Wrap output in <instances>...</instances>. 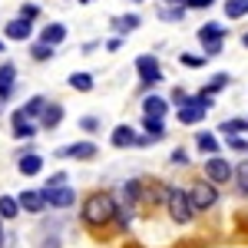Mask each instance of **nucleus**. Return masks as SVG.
I'll list each match as a JSON object with an SVG mask.
<instances>
[{"label":"nucleus","instance_id":"1","mask_svg":"<svg viewBox=\"0 0 248 248\" xmlns=\"http://www.w3.org/2000/svg\"><path fill=\"white\" fill-rule=\"evenodd\" d=\"M116 202L113 192H93V195H86L83 199V209H79V218H83V225H90V229H103V225H109L116 218Z\"/></svg>","mask_w":248,"mask_h":248},{"label":"nucleus","instance_id":"2","mask_svg":"<svg viewBox=\"0 0 248 248\" xmlns=\"http://www.w3.org/2000/svg\"><path fill=\"white\" fill-rule=\"evenodd\" d=\"M166 209H169V218L179 222V225H189L192 215H195V209H192V202H189V192L179 189V186L166 189Z\"/></svg>","mask_w":248,"mask_h":248},{"label":"nucleus","instance_id":"3","mask_svg":"<svg viewBox=\"0 0 248 248\" xmlns=\"http://www.w3.org/2000/svg\"><path fill=\"white\" fill-rule=\"evenodd\" d=\"M209 109H212V99H205V96L199 93V96H186L175 116H179V123H182V126H195V123H202V119H205Z\"/></svg>","mask_w":248,"mask_h":248},{"label":"nucleus","instance_id":"4","mask_svg":"<svg viewBox=\"0 0 248 248\" xmlns=\"http://www.w3.org/2000/svg\"><path fill=\"white\" fill-rule=\"evenodd\" d=\"M136 73H139V79L146 86L162 83V63L155 60V53H142V57H136Z\"/></svg>","mask_w":248,"mask_h":248},{"label":"nucleus","instance_id":"5","mask_svg":"<svg viewBox=\"0 0 248 248\" xmlns=\"http://www.w3.org/2000/svg\"><path fill=\"white\" fill-rule=\"evenodd\" d=\"M189 202H192L195 212H205V209H212V205L218 202V192H215L212 182H195V189L189 192Z\"/></svg>","mask_w":248,"mask_h":248},{"label":"nucleus","instance_id":"6","mask_svg":"<svg viewBox=\"0 0 248 248\" xmlns=\"http://www.w3.org/2000/svg\"><path fill=\"white\" fill-rule=\"evenodd\" d=\"M205 175H209L212 186H222V182L232 179V162L222 159V155H209V159H205Z\"/></svg>","mask_w":248,"mask_h":248},{"label":"nucleus","instance_id":"7","mask_svg":"<svg viewBox=\"0 0 248 248\" xmlns=\"http://www.w3.org/2000/svg\"><path fill=\"white\" fill-rule=\"evenodd\" d=\"M43 199H46V209H70L77 202V192L70 186H60V189H40Z\"/></svg>","mask_w":248,"mask_h":248},{"label":"nucleus","instance_id":"8","mask_svg":"<svg viewBox=\"0 0 248 248\" xmlns=\"http://www.w3.org/2000/svg\"><path fill=\"white\" fill-rule=\"evenodd\" d=\"M96 153H99L96 142H70V146H60L53 155H57V159H79V162H86V159H93Z\"/></svg>","mask_w":248,"mask_h":248},{"label":"nucleus","instance_id":"9","mask_svg":"<svg viewBox=\"0 0 248 248\" xmlns=\"http://www.w3.org/2000/svg\"><path fill=\"white\" fill-rule=\"evenodd\" d=\"M109 142H113L116 149H129V146H142V142H146V136H139L133 126H126V123H123V126H116V129H113Z\"/></svg>","mask_w":248,"mask_h":248},{"label":"nucleus","instance_id":"10","mask_svg":"<svg viewBox=\"0 0 248 248\" xmlns=\"http://www.w3.org/2000/svg\"><path fill=\"white\" fill-rule=\"evenodd\" d=\"M17 205L23 212H30V215H40V212L46 209V199H43V192L40 189H27L17 195Z\"/></svg>","mask_w":248,"mask_h":248},{"label":"nucleus","instance_id":"11","mask_svg":"<svg viewBox=\"0 0 248 248\" xmlns=\"http://www.w3.org/2000/svg\"><path fill=\"white\" fill-rule=\"evenodd\" d=\"M33 37V23H27V20H20V17H14L7 27H3V40H30Z\"/></svg>","mask_w":248,"mask_h":248},{"label":"nucleus","instance_id":"12","mask_svg":"<svg viewBox=\"0 0 248 248\" xmlns=\"http://www.w3.org/2000/svg\"><path fill=\"white\" fill-rule=\"evenodd\" d=\"M14 86H17V66L14 63H0V103L14 93Z\"/></svg>","mask_w":248,"mask_h":248},{"label":"nucleus","instance_id":"13","mask_svg":"<svg viewBox=\"0 0 248 248\" xmlns=\"http://www.w3.org/2000/svg\"><path fill=\"white\" fill-rule=\"evenodd\" d=\"M166 113H169V99H162V96H146L142 99V116L166 119Z\"/></svg>","mask_w":248,"mask_h":248},{"label":"nucleus","instance_id":"14","mask_svg":"<svg viewBox=\"0 0 248 248\" xmlns=\"http://www.w3.org/2000/svg\"><path fill=\"white\" fill-rule=\"evenodd\" d=\"M63 123V106L60 103H46L43 113H40V129H57Z\"/></svg>","mask_w":248,"mask_h":248},{"label":"nucleus","instance_id":"15","mask_svg":"<svg viewBox=\"0 0 248 248\" xmlns=\"http://www.w3.org/2000/svg\"><path fill=\"white\" fill-rule=\"evenodd\" d=\"M17 169L23 172V175H40V172H43V155L40 153H23L17 159Z\"/></svg>","mask_w":248,"mask_h":248},{"label":"nucleus","instance_id":"16","mask_svg":"<svg viewBox=\"0 0 248 248\" xmlns=\"http://www.w3.org/2000/svg\"><path fill=\"white\" fill-rule=\"evenodd\" d=\"M63 40H66V27L63 23H46L40 30V43H46V46H60Z\"/></svg>","mask_w":248,"mask_h":248},{"label":"nucleus","instance_id":"17","mask_svg":"<svg viewBox=\"0 0 248 248\" xmlns=\"http://www.w3.org/2000/svg\"><path fill=\"white\" fill-rule=\"evenodd\" d=\"M43 106H46V96H33V99H27V103L17 109V116H20V119H30V123H33V119H40Z\"/></svg>","mask_w":248,"mask_h":248},{"label":"nucleus","instance_id":"18","mask_svg":"<svg viewBox=\"0 0 248 248\" xmlns=\"http://www.w3.org/2000/svg\"><path fill=\"white\" fill-rule=\"evenodd\" d=\"M142 129H146V142H159L166 139V119H153V116H142Z\"/></svg>","mask_w":248,"mask_h":248},{"label":"nucleus","instance_id":"19","mask_svg":"<svg viewBox=\"0 0 248 248\" xmlns=\"http://www.w3.org/2000/svg\"><path fill=\"white\" fill-rule=\"evenodd\" d=\"M199 40H202V46L218 43V40H225V27L222 23H205V27H199Z\"/></svg>","mask_w":248,"mask_h":248},{"label":"nucleus","instance_id":"20","mask_svg":"<svg viewBox=\"0 0 248 248\" xmlns=\"http://www.w3.org/2000/svg\"><path fill=\"white\" fill-rule=\"evenodd\" d=\"M139 23H142V20H139V14H126V17H116L113 20V30L119 33V40H123V33H133Z\"/></svg>","mask_w":248,"mask_h":248},{"label":"nucleus","instance_id":"21","mask_svg":"<svg viewBox=\"0 0 248 248\" xmlns=\"http://www.w3.org/2000/svg\"><path fill=\"white\" fill-rule=\"evenodd\" d=\"M218 129H222L225 139H229V136H248V119H225Z\"/></svg>","mask_w":248,"mask_h":248},{"label":"nucleus","instance_id":"22","mask_svg":"<svg viewBox=\"0 0 248 248\" xmlns=\"http://www.w3.org/2000/svg\"><path fill=\"white\" fill-rule=\"evenodd\" d=\"M195 146H199L205 155H218V149H222V146H218V139H215L212 133H199V136H195Z\"/></svg>","mask_w":248,"mask_h":248},{"label":"nucleus","instance_id":"23","mask_svg":"<svg viewBox=\"0 0 248 248\" xmlns=\"http://www.w3.org/2000/svg\"><path fill=\"white\" fill-rule=\"evenodd\" d=\"M20 205H17V195H0V222L3 218H17Z\"/></svg>","mask_w":248,"mask_h":248},{"label":"nucleus","instance_id":"24","mask_svg":"<svg viewBox=\"0 0 248 248\" xmlns=\"http://www.w3.org/2000/svg\"><path fill=\"white\" fill-rule=\"evenodd\" d=\"M66 83H70V90H77V93H90V90H93V77H90V73H73Z\"/></svg>","mask_w":248,"mask_h":248},{"label":"nucleus","instance_id":"25","mask_svg":"<svg viewBox=\"0 0 248 248\" xmlns=\"http://www.w3.org/2000/svg\"><path fill=\"white\" fill-rule=\"evenodd\" d=\"M225 86H229V73H215V79H212L209 86L202 90V96H205V99H212V96L218 93V90H225Z\"/></svg>","mask_w":248,"mask_h":248},{"label":"nucleus","instance_id":"26","mask_svg":"<svg viewBox=\"0 0 248 248\" xmlns=\"http://www.w3.org/2000/svg\"><path fill=\"white\" fill-rule=\"evenodd\" d=\"M245 14H248V0H229L225 3V17L238 20V17H245Z\"/></svg>","mask_w":248,"mask_h":248},{"label":"nucleus","instance_id":"27","mask_svg":"<svg viewBox=\"0 0 248 248\" xmlns=\"http://www.w3.org/2000/svg\"><path fill=\"white\" fill-rule=\"evenodd\" d=\"M10 133H14V139H33L37 136V123H17Z\"/></svg>","mask_w":248,"mask_h":248},{"label":"nucleus","instance_id":"28","mask_svg":"<svg viewBox=\"0 0 248 248\" xmlns=\"http://www.w3.org/2000/svg\"><path fill=\"white\" fill-rule=\"evenodd\" d=\"M53 53H57V50H53V46H46V43H33V46H30V57L33 60H53Z\"/></svg>","mask_w":248,"mask_h":248},{"label":"nucleus","instance_id":"29","mask_svg":"<svg viewBox=\"0 0 248 248\" xmlns=\"http://www.w3.org/2000/svg\"><path fill=\"white\" fill-rule=\"evenodd\" d=\"M182 17H186V7H162V10H159V20H166V23L182 20Z\"/></svg>","mask_w":248,"mask_h":248},{"label":"nucleus","instance_id":"30","mask_svg":"<svg viewBox=\"0 0 248 248\" xmlns=\"http://www.w3.org/2000/svg\"><path fill=\"white\" fill-rule=\"evenodd\" d=\"M232 175L238 179V189H242V192L248 195V162H242V166H235V169H232Z\"/></svg>","mask_w":248,"mask_h":248},{"label":"nucleus","instance_id":"31","mask_svg":"<svg viewBox=\"0 0 248 248\" xmlns=\"http://www.w3.org/2000/svg\"><path fill=\"white\" fill-rule=\"evenodd\" d=\"M99 126H103V123H99L96 116H83V119H79V129H86V133H99Z\"/></svg>","mask_w":248,"mask_h":248},{"label":"nucleus","instance_id":"32","mask_svg":"<svg viewBox=\"0 0 248 248\" xmlns=\"http://www.w3.org/2000/svg\"><path fill=\"white\" fill-rule=\"evenodd\" d=\"M37 17H40V7H37V3L20 7V20H27V23H30V20H37Z\"/></svg>","mask_w":248,"mask_h":248},{"label":"nucleus","instance_id":"33","mask_svg":"<svg viewBox=\"0 0 248 248\" xmlns=\"http://www.w3.org/2000/svg\"><path fill=\"white\" fill-rule=\"evenodd\" d=\"M229 149H248V136H229Z\"/></svg>","mask_w":248,"mask_h":248},{"label":"nucleus","instance_id":"34","mask_svg":"<svg viewBox=\"0 0 248 248\" xmlns=\"http://www.w3.org/2000/svg\"><path fill=\"white\" fill-rule=\"evenodd\" d=\"M182 66H202V63H205V57H192V53H182Z\"/></svg>","mask_w":248,"mask_h":248},{"label":"nucleus","instance_id":"35","mask_svg":"<svg viewBox=\"0 0 248 248\" xmlns=\"http://www.w3.org/2000/svg\"><path fill=\"white\" fill-rule=\"evenodd\" d=\"M60 186H66V172H57V175H50V182H46V189H60Z\"/></svg>","mask_w":248,"mask_h":248},{"label":"nucleus","instance_id":"36","mask_svg":"<svg viewBox=\"0 0 248 248\" xmlns=\"http://www.w3.org/2000/svg\"><path fill=\"white\" fill-rule=\"evenodd\" d=\"M212 3H215V0H186V10H205Z\"/></svg>","mask_w":248,"mask_h":248},{"label":"nucleus","instance_id":"37","mask_svg":"<svg viewBox=\"0 0 248 248\" xmlns=\"http://www.w3.org/2000/svg\"><path fill=\"white\" fill-rule=\"evenodd\" d=\"M169 162H172V166H186V162H189V153H186V149H175Z\"/></svg>","mask_w":248,"mask_h":248},{"label":"nucleus","instance_id":"38","mask_svg":"<svg viewBox=\"0 0 248 248\" xmlns=\"http://www.w3.org/2000/svg\"><path fill=\"white\" fill-rule=\"evenodd\" d=\"M218 53H222V40H218V43H209V46H205V57H218Z\"/></svg>","mask_w":248,"mask_h":248},{"label":"nucleus","instance_id":"39","mask_svg":"<svg viewBox=\"0 0 248 248\" xmlns=\"http://www.w3.org/2000/svg\"><path fill=\"white\" fill-rule=\"evenodd\" d=\"M119 46H123V40H119V37L106 40V50H109V53H116V50H119Z\"/></svg>","mask_w":248,"mask_h":248},{"label":"nucleus","instance_id":"40","mask_svg":"<svg viewBox=\"0 0 248 248\" xmlns=\"http://www.w3.org/2000/svg\"><path fill=\"white\" fill-rule=\"evenodd\" d=\"M3 242H7V232H3V222H0V248H3Z\"/></svg>","mask_w":248,"mask_h":248},{"label":"nucleus","instance_id":"41","mask_svg":"<svg viewBox=\"0 0 248 248\" xmlns=\"http://www.w3.org/2000/svg\"><path fill=\"white\" fill-rule=\"evenodd\" d=\"M166 3H175V7H186V0H166Z\"/></svg>","mask_w":248,"mask_h":248},{"label":"nucleus","instance_id":"42","mask_svg":"<svg viewBox=\"0 0 248 248\" xmlns=\"http://www.w3.org/2000/svg\"><path fill=\"white\" fill-rule=\"evenodd\" d=\"M3 50H7V40H3V37H0V53H3Z\"/></svg>","mask_w":248,"mask_h":248},{"label":"nucleus","instance_id":"43","mask_svg":"<svg viewBox=\"0 0 248 248\" xmlns=\"http://www.w3.org/2000/svg\"><path fill=\"white\" fill-rule=\"evenodd\" d=\"M242 43H245V46H248V33H245V37H242Z\"/></svg>","mask_w":248,"mask_h":248},{"label":"nucleus","instance_id":"44","mask_svg":"<svg viewBox=\"0 0 248 248\" xmlns=\"http://www.w3.org/2000/svg\"><path fill=\"white\" fill-rule=\"evenodd\" d=\"M79 3H93V0H79Z\"/></svg>","mask_w":248,"mask_h":248}]
</instances>
